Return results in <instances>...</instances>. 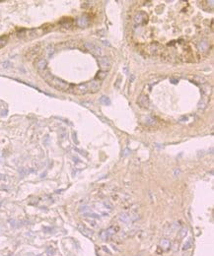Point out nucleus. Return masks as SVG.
I'll return each mask as SVG.
<instances>
[{"instance_id":"16","label":"nucleus","mask_w":214,"mask_h":256,"mask_svg":"<svg viewBox=\"0 0 214 256\" xmlns=\"http://www.w3.org/2000/svg\"><path fill=\"white\" fill-rule=\"evenodd\" d=\"M197 48H198L199 50L204 51L208 48V43H207V42H205V40H202V42H200L197 45Z\"/></svg>"},{"instance_id":"21","label":"nucleus","mask_w":214,"mask_h":256,"mask_svg":"<svg viewBox=\"0 0 214 256\" xmlns=\"http://www.w3.org/2000/svg\"><path fill=\"white\" fill-rule=\"evenodd\" d=\"M46 254L48 256H54L55 254V249L51 246L48 247V248H46Z\"/></svg>"},{"instance_id":"23","label":"nucleus","mask_w":214,"mask_h":256,"mask_svg":"<svg viewBox=\"0 0 214 256\" xmlns=\"http://www.w3.org/2000/svg\"><path fill=\"white\" fill-rule=\"evenodd\" d=\"M180 232H181V234H180V237H181V238L184 237L187 235V228H183Z\"/></svg>"},{"instance_id":"6","label":"nucleus","mask_w":214,"mask_h":256,"mask_svg":"<svg viewBox=\"0 0 214 256\" xmlns=\"http://www.w3.org/2000/svg\"><path fill=\"white\" fill-rule=\"evenodd\" d=\"M99 66H100V68H101V70L102 71H105V72H107L108 70H110L111 69V62H110V60L108 59L107 57H101V58H99Z\"/></svg>"},{"instance_id":"15","label":"nucleus","mask_w":214,"mask_h":256,"mask_svg":"<svg viewBox=\"0 0 214 256\" xmlns=\"http://www.w3.org/2000/svg\"><path fill=\"white\" fill-rule=\"evenodd\" d=\"M110 235H111V234H109L108 229H104V231H102L101 232H100V237H101L104 241H107L108 239H109Z\"/></svg>"},{"instance_id":"22","label":"nucleus","mask_w":214,"mask_h":256,"mask_svg":"<svg viewBox=\"0 0 214 256\" xmlns=\"http://www.w3.org/2000/svg\"><path fill=\"white\" fill-rule=\"evenodd\" d=\"M192 239H189V240H187V242L184 244V247H183V249L184 250H187V249H189V248H190V247H192Z\"/></svg>"},{"instance_id":"26","label":"nucleus","mask_w":214,"mask_h":256,"mask_svg":"<svg viewBox=\"0 0 214 256\" xmlns=\"http://www.w3.org/2000/svg\"><path fill=\"white\" fill-rule=\"evenodd\" d=\"M89 211V208L87 207V206H84V207H81L80 208V212H83V213H87V212Z\"/></svg>"},{"instance_id":"18","label":"nucleus","mask_w":214,"mask_h":256,"mask_svg":"<svg viewBox=\"0 0 214 256\" xmlns=\"http://www.w3.org/2000/svg\"><path fill=\"white\" fill-rule=\"evenodd\" d=\"M106 77H107V72H105V71H99L98 73H97V76H96V80H99V81H101V80H103V79H105Z\"/></svg>"},{"instance_id":"2","label":"nucleus","mask_w":214,"mask_h":256,"mask_svg":"<svg viewBox=\"0 0 214 256\" xmlns=\"http://www.w3.org/2000/svg\"><path fill=\"white\" fill-rule=\"evenodd\" d=\"M67 92L71 93L73 95H85V94L88 93L86 83H82L78 85H70Z\"/></svg>"},{"instance_id":"7","label":"nucleus","mask_w":214,"mask_h":256,"mask_svg":"<svg viewBox=\"0 0 214 256\" xmlns=\"http://www.w3.org/2000/svg\"><path fill=\"white\" fill-rule=\"evenodd\" d=\"M147 19H148L147 14L144 12H138L135 15V17H134V23L137 25H141L144 24L145 22H147Z\"/></svg>"},{"instance_id":"25","label":"nucleus","mask_w":214,"mask_h":256,"mask_svg":"<svg viewBox=\"0 0 214 256\" xmlns=\"http://www.w3.org/2000/svg\"><path fill=\"white\" fill-rule=\"evenodd\" d=\"M104 206H105L106 208H109V210H113V206L111 205L108 201H107V202H104Z\"/></svg>"},{"instance_id":"14","label":"nucleus","mask_w":214,"mask_h":256,"mask_svg":"<svg viewBox=\"0 0 214 256\" xmlns=\"http://www.w3.org/2000/svg\"><path fill=\"white\" fill-rule=\"evenodd\" d=\"M59 25L63 28H69L72 25V20L71 19H62L59 22Z\"/></svg>"},{"instance_id":"13","label":"nucleus","mask_w":214,"mask_h":256,"mask_svg":"<svg viewBox=\"0 0 214 256\" xmlns=\"http://www.w3.org/2000/svg\"><path fill=\"white\" fill-rule=\"evenodd\" d=\"M160 245L165 250H168L170 249V247H171V241H170L168 238H162V239L160 240Z\"/></svg>"},{"instance_id":"4","label":"nucleus","mask_w":214,"mask_h":256,"mask_svg":"<svg viewBox=\"0 0 214 256\" xmlns=\"http://www.w3.org/2000/svg\"><path fill=\"white\" fill-rule=\"evenodd\" d=\"M85 48H87L88 51H90L91 53L96 55V56H100L102 54V49L99 48L98 45H96L95 43H85Z\"/></svg>"},{"instance_id":"1","label":"nucleus","mask_w":214,"mask_h":256,"mask_svg":"<svg viewBox=\"0 0 214 256\" xmlns=\"http://www.w3.org/2000/svg\"><path fill=\"white\" fill-rule=\"evenodd\" d=\"M40 74L45 79V81L46 83H48L49 86H51L52 88H54V89H56L58 91H62V92H67V91H68L70 84L62 80V79L55 77V76L52 75L48 69L40 72Z\"/></svg>"},{"instance_id":"8","label":"nucleus","mask_w":214,"mask_h":256,"mask_svg":"<svg viewBox=\"0 0 214 256\" xmlns=\"http://www.w3.org/2000/svg\"><path fill=\"white\" fill-rule=\"evenodd\" d=\"M137 104L139 105L140 107H142V108H148L149 104H150V102H149L148 97L146 96V95H144V94H141V95L138 97V99H137Z\"/></svg>"},{"instance_id":"5","label":"nucleus","mask_w":214,"mask_h":256,"mask_svg":"<svg viewBox=\"0 0 214 256\" xmlns=\"http://www.w3.org/2000/svg\"><path fill=\"white\" fill-rule=\"evenodd\" d=\"M35 67L38 69V71H39V73H40V72H42V71H43V70L46 69V67H48V62H46V60L45 59V58L39 57L35 60Z\"/></svg>"},{"instance_id":"9","label":"nucleus","mask_w":214,"mask_h":256,"mask_svg":"<svg viewBox=\"0 0 214 256\" xmlns=\"http://www.w3.org/2000/svg\"><path fill=\"white\" fill-rule=\"evenodd\" d=\"M40 49V46L39 45H37L33 46V48H31L27 52H26V57H27L28 59H31V58L35 57L38 53H39Z\"/></svg>"},{"instance_id":"24","label":"nucleus","mask_w":214,"mask_h":256,"mask_svg":"<svg viewBox=\"0 0 214 256\" xmlns=\"http://www.w3.org/2000/svg\"><path fill=\"white\" fill-rule=\"evenodd\" d=\"M84 216H86V217H92V218H100V215L95 214V213H85Z\"/></svg>"},{"instance_id":"19","label":"nucleus","mask_w":214,"mask_h":256,"mask_svg":"<svg viewBox=\"0 0 214 256\" xmlns=\"http://www.w3.org/2000/svg\"><path fill=\"white\" fill-rule=\"evenodd\" d=\"M100 102L103 104V105H111L110 99L108 98V97H106V96H102L101 97V99H100Z\"/></svg>"},{"instance_id":"27","label":"nucleus","mask_w":214,"mask_h":256,"mask_svg":"<svg viewBox=\"0 0 214 256\" xmlns=\"http://www.w3.org/2000/svg\"><path fill=\"white\" fill-rule=\"evenodd\" d=\"M177 246H179V242H177V241H175V244H174V250H177Z\"/></svg>"},{"instance_id":"29","label":"nucleus","mask_w":214,"mask_h":256,"mask_svg":"<svg viewBox=\"0 0 214 256\" xmlns=\"http://www.w3.org/2000/svg\"><path fill=\"white\" fill-rule=\"evenodd\" d=\"M29 256H32V254H29Z\"/></svg>"},{"instance_id":"11","label":"nucleus","mask_w":214,"mask_h":256,"mask_svg":"<svg viewBox=\"0 0 214 256\" xmlns=\"http://www.w3.org/2000/svg\"><path fill=\"white\" fill-rule=\"evenodd\" d=\"M88 24H89V20L86 16H82L80 17L78 20H77V25L79 26L80 28H85L87 27Z\"/></svg>"},{"instance_id":"3","label":"nucleus","mask_w":214,"mask_h":256,"mask_svg":"<svg viewBox=\"0 0 214 256\" xmlns=\"http://www.w3.org/2000/svg\"><path fill=\"white\" fill-rule=\"evenodd\" d=\"M86 86H87L88 93H93L94 94V93H97L100 89H101L102 83H101V81L94 79V80H92V81L87 82Z\"/></svg>"},{"instance_id":"12","label":"nucleus","mask_w":214,"mask_h":256,"mask_svg":"<svg viewBox=\"0 0 214 256\" xmlns=\"http://www.w3.org/2000/svg\"><path fill=\"white\" fill-rule=\"evenodd\" d=\"M78 229L82 232V234H84L85 235H87V237H89L93 235V231H91V229H87L86 226H83V225H78Z\"/></svg>"},{"instance_id":"10","label":"nucleus","mask_w":214,"mask_h":256,"mask_svg":"<svg viewBox=\"0 0 214 256\" xmlns=\"http://www.w3.org/2000/svg\"><path fill=\"white\" fill-rule=\"evenodd\" d=\"M147 49H148V52L150 54H157L158 52L161 50V46L158 45L157 43H151L147 46Z\"/></svg>"},{"instance_id":"28","label":"nucleus","mask_w":214,"mask_h":256,"mask_svg":"<svg viewBox=\"0 0 214 256\" xmlns=\"http://www.w3.org/2000/svg\"><path fill=\"white\" fill-rule=\"evenodd\" d=\"M37 256H43L42 254H39V255H37Z\"/></svg>"},{"instance_id":"20","label":"nucleus","mask_w":214,"mask_h":256,"mask_svg":"<svg viewBox=\"0 0 214 256\" xmlns=\"http://www.w3.org/2000/svg\"><path fill=\"white\" fill-rule=\"evenodd\" d=\"M7 42H8V37H0V48H2L3 46L6 45Z\"/></svg>"},{"instance_id":"17","label":"nucleus","mask_w":214,"mask_h":256,"mask_svg":"<svg viewBox=\"0 0 214 256\" xmlns=\"http://www.w3.org/2000/svg\"><path fill=\"white\" fill-rule=\"evenodd\" d=\"M119 219H121V221H122V222L128 223L131 220V217L127 213H122V214H121V216H119Z\"/></svg>"}]
</instances>
